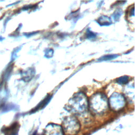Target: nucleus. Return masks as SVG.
<instances>
[{"mask_svg": "<svg viewBox=\"0 0 135 135\" xmlns=\"http://www.w3.org/2000/svg\"><path fill=\"white\" fill-rule=\"evenodd\" d=\"M129 81V78L127 76H123L121 77H120L119 78L117 79V82L121 84H126Z\"/></svg>", "mask_w": 135, "mask_h": 135, "instance_id": "obj_8", "label": "nucleus"}, {"mask_svg": "<svg viewBox=\"0 0 135 135\" xmlns=\"http://www.w3.org/2000/svg\"><path fill=\"white\" fill-rule=\"evenodd\" d=\"M92 112L101 114L104 112L108 107V103L106 97L102 94H96L92 97L88 103Z\"/></svg>", "mask_w": 135, "mask_h": 135, "instance_id": "obj_1", "label": "nucleus"}, {"mask_svg": "<svg viewBox=\"0 0 135 135\" xmlns=\"http://www.w3.org/2000/svg\"><path fill=\"white\" fill-rule=\"evenodd\" d=\"M97 21L101 25H108L111 23L110 18L107 16L100 17Z\"/></svg>", "mask_w": 135, "mask_h": 135, "instance_id": "obj_6", "label": "nucleus"}, {"mask_svg": "<svg viewBox=\"0 0 135 135\" xmlns=\"http://www.w3.org/2000/svg\"><path fill=\"white\" fill-rule=\"evenodd\" d=\"M86 37L88 38H92L95 37V34L89 30H88L86 33Z\"/></svg>", "mask_w": 135, "mask_h": 135, "instance_id": "obj_9", "label": "nucleus"}, {"mask_svg": "<svg viewBox=\"0 0 135 135\" xmlns=\"http://www.w3.org/2000/svg\"><path fill=\"white\" fill-rule=\"evenodd\" d=\"M87 99L82 94H78L69 101L68 107L70 110L76 113L84 112L88 107Z\"/></svg>", "mask_w": 135, "mask_h": 135, "instance_id": "obj_2", "label": "nucleus"}, {"mask_svg": "<svg viewBox=\"0 0 135 135\" xmlns=\"http://www.w3.org/2000/svg\"><path fill=\"white\" fill-rule=\"evenodd\" d=\"M62 128L65 135H76L80 129V123L76 118L69 117L64 119Z\"/></svg>", "mask_w": 135, "mask_h": 135, "instance_id": "obj_3", "label": "nucleus"}, {"mask_svg": "<svg viewBox=\"0 0 135 135\" xmlns=\"http://www.w3.org/2000/svg\"><path fill=\"white\" fill-rule=\"evenodd\" d=\"M64 133L60 126L50 123L48 124L44 129L43 135H64Z\"/></svg>", "mask_w": 135, "mask_h": 135, "instance_id": "obj_5", "label": "nucleus"}, {"mask_svg": "<svg viewBox=\"0 0 135 135\" xmlns=\"http://www.w3.org/2000/svg\"><path fill=\"white\" fill-rule=\"evenodd\" d=\"M125 104V99L121 94L113 93L109 99V105L113 110L119 111L122 109Z\"/></svg>", "mask_w": 135, "mask_h": 135, "instance_id": "obj_4", "label": "nucleus"}, {"mask_svg": "<svg viewBox=\"0 0 135 135\" xmlns=\"http://www.w3.org/2000/svg\"><path fill=\"white\" fill-rule=\"evenodd\" d=\"M118 56L117 54H110V55H106L102 56L100 59H99V61H107L109 60H112L116 58Z\"/></svg>", "mask_w": 135, "mask_h": 135, "instance_id": "obj_7", "label": "nucleus"}]
</instances>
